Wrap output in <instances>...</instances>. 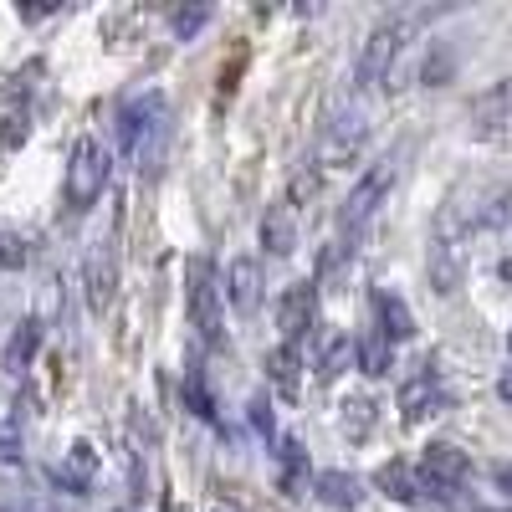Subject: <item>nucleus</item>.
<instances>
[{
	"label": "nucleus",
	"mask_w": 512,
	"mask_h": 512,
	"mask_svg": "<svg viewBox=\"0 0 512 512\" xmlns=\"http://www.w3.org/2000/svg\"><path fill=\"white\" fill-rule=\"evenodd\" d=\"M354 364H359L369 379L390 374V364H395V344H390V338H384L379 328H374V333H359V338H354Z\"/></svg>",
	"instance_id": "nucleus-16"
},
{
	"label": "nucleus",
	"mask_w": 512,
	"mask_h": 512,
	"mask_svg": "<svg viewBox=\"0 0 512 512\" xmlns=\"http://www.w3.org/2000/svg\"><path fill=\"white\" fill-rule=\"evenodd\" d=\"M277 466H282V472H277V482H282V492H297V487H303V482H308V451H303V446H297L292 436H282V451H277Z\"/></svg>",
	"instance_id": "nucleus-23"
},
{
	"label": "nucleus",
	"mask_w": 512,
	"mask_h": 512,
	"mask_svg": "<svg viewBox=\"0 0 512 512\" xmlns=\"http://www.w3.org/2000/svg\"><path fill=\"white\" fill-rule=\"evenodd\" d=\"M487 512H502V507H487Z\"/></svg>",
	"instance_id": "nucleus-33"
},
{
	"label": "nucleus",
	"mask_w": 512,
	"mask_h": 512,
	"mask_svg": "<svg viewBox=\"0 0 512 512\" xmlns=\"http://www.w3.org/2000/svg\"><path fill=\"white\" fill-rule=\"evenodd\" d=\"M364 139H369V118H364V108H349L344 118L328 123V134H323V144H318V164H323V169L349 164V159L364 149Z\"/></svg>",
	"instance_id": "nucleus-8"
},
{
	"label": "nucleus",
	"mask_w": 512,
	"mask_h": 512,
	"mask_svg": "<svg viewBox=\"0 0 512 512\" xmlns=\"http://www.w3.org/2000/svg\"><path fill=\"white\" fill-rule=\"evenodd\" d=\"M185 400H190V410H195L200 420H210V425L221 420V415H216V400H210V390H205L200 364H190V369H185Z\"/></svg>",
	"instance_id": "nucleus-24"
},
{
	"label": "nucleus",
	"mask_w": 512,
	"mask_h": 512,
	"mask_svg": "<svg viewBox=\"0 0 512 512\" xmlns=\"http://www.w3.org/2000/svg\"><path fill=\"white\" fill-rule=\"evenodd\" d=\"M108 190V149L82 134L67 154V169H62V195H67V210H88L98 195Z\"/></svg>",
	"instance_id": "nucleus-4"
},
{
	"label": "nucleus",
	"mask_w": 512,
	"mask_h": 512,
	"mask_svg": "<svg viewBox=\"0 0 512 512\" xmlns=\"http://www.w3.org/2000/svg\"><path fill=\"white\" fill-rule=\"evenodd\" d=\"M113 282H118L113 241H93V251H88V303H93V313H108V303H113Z\"/></svg>",
	"instance_id": "nucleus-14"
},
{
	"label": "nucleus",
	"mask_w": 512,
	"mask_h": 512,
	"mask_svg": "<svg viewBox=\"0 0 512 512\" xmlns=\"http://www.w3.org/2000/svg\"><path fill=\"white\" fill-rule=\"evenodd\" d=\"M318 318V287L313 282H292L282 292V303H277V328H282V344L292 349H303V338Z\"/></svg>",
	"instance_id": "nucleus-9"
},
{
	"label": "nucleus",
	"mask_w": 512,
	"mask_h": 512,
	"mask_svg": "<svg viewBox=\"0 0 512 512\" xmlns=\"http://www.w3.org/2000/svg\"><path fill=\"white\" fill-rule=\"evenodd\" d=\"M0 461H21V405H6V415H0Z\"/></svg>",
	"instance_id": "nucleus-25"
},
{
	"label": "nucleus",
	"mask_w": 512,
	"mask_h": 512,
	"mask_svg": "<svg viewBox=\"0 0 512 512\" xmlns=\"http://www.w3.org/2000/svg\"><path fill=\"white\" fill-rule=\"evenodd\" d=\"M0 512H36V507H21V502H16V507H0Z\"/></svg>",
	"instance_id": "nucleus-31"
},
{
	"label": "nucleus",
	"mask_w": 512,
	"mask_h": 512,
	"mask_svg": "<svg viewBox=\"0 0 512 512\" xmlns=\"http://www.w3.org/2000/svg\"><path fill=\"white\" fill-rule=\"evenodd\" d=\"M205 21H210V6H190V11H175V16H169V26H175V36H180V41H190Z\"/></svg>",
	"instance_id": "nucleus-26"
},
{
	"label": "nucleus",
	"mask_w": 512,
	"mask_h": 512,
	"mask_svg": "<svg viewBox=\"0 0 512 512\" xmlns=\"http://www.w3.org/2000/svg\"><path fill=\"white\" fill-rule=\"evenodd\" d=\"M405 36H410V16H405V11L384 16V21L369 31L364 52H359V88H364V93L379 88V82L390 77V67H395V57H400V47H405Z\"/></svg>",
	"instance_id": "nucleus-6"
},
{
	"label": "nucleus",
	"mask_w": 512,
	"mask_h": 512,
	"mask_svg": "<svg viewBox=\"0 0 512 512\" xmlns=\"http://www.w3.org/2000/svg\"><path fill=\"white\" fill-rule=\"evenodd\" d=\"M251 420H256V431H262L267 441L277 436V425H272V405H267L262 395H256V400H251Z\"/></svg>",
	"instance_id": "nucleus-27"
},
{
	"label": "nucleus",
	"mask_w": 512,
	"mask_h": 512,
	"mask_svg": "<svg viewBox=\"0 0 512 512\" xmlns=\"http://www.w3.org/2000/svg\"><path fill=\"white\" fill-rule=\"evenodd\" d=\"M36 344H41V323H36V318H26V323H21V328L11 333V344H6V354H0V369H6V374H21V369L31 364Z\"/></svg>",
	"instance_id": "nucleus-19"
},
{
	"label": "nucleus",
	"mask_w": 512,
	"mask_h": 512,
	"mask_svg": "<svg viewBox=\"0 0 512 512\" xmlns=\"http://www.w3.org/2000/svg\"><path fill=\"white\" fill-rule=\"evenodd\" d=\"M221 292L226 287L216 282V262H210V256H190V262H185V308H190V323H195L205 349H221L226 344Z\"/></svg>",
	"instance_id": "nucleus-3"
},
{
	"label": "nucleus",
	"mask_w": 512,
	"mask_h": 512,
	"mask_svg": "<svg viewBox=\"0 0 512 512\" xmlns=\"http://www.w3.org/2000/svg\"><path fill=\"white\" fill-rule=\"evenodd\" d=\"M313 492H318V502H328V507H359V477H349V472H323L318 482H313Z\"/></svg>",
	"instance_id": "nucleus-22"
},
{
	"label": "nucleus",
	"mask_w": 512,
	"mask_h": 512,
	"mask_svg": "<svg viewBox=\"0 0 512 512\" xmlns=\"http://www.w3.org/2000/svg\"><path fill=\"white\" fill-rule=\"evenodd\" d=\"M369 308H374V328L390 338V344H405V338H415V313L405 308V297L395 287H374L369 292Z\"/></svg>",
	"instance_id": "nucleus-11"
},
{
	"label": "nucleus",
	"mask_w": 512,
	"mask_h": 512,
	"mask_svg": "<svg viewBox=\"0 0 512 512\" xmlns=\"http://www.w3.org/2000/svg\"><path fill=\"white\" fill-rule=\"evenodd\" d=\"M492 482H497V492H507V497H512V461H502V466H497Z\"/></svg>",
	"instance_id": "nucleus-29"
},
{
	"label": "nucleus",
	"mask_w": 512,
	"mask_h": 512,
	"mask_svg": "<svg viewBox=\"0 0 512 512\" xmlns=\"http://www.w3.org/2000/svg\"><path fill=\"white\" fill-rule=\"evenodd\" d=\"M395 175H400V164H395V159H379V164H369L364 175L354 180L344 210H338V241H333V251H354V241H359V236L369 231V221L379 216V205L390 200Z\"/></svg>",
	"instance_id": "nucleus-2"
},
{
	"label": "nucleus",
	"mask_w": 512,
	"mask_h": 512,
	"mask_svg": "<svg viewBox=\"0 0 512 512\" xmlns=\"http://www.w3.org/2000/svg\"><path fill=\"white\" fill-rule=\"evenodd\" d=\"M466 477H472V461H466V451H456V446H446V441H436V446H425V456L415 461V482H420V497L425 502H451L461 487H466Z\"/></svg>",
	"instance_id": "nucleus-5"
},
{
	"label": "nucleus",
	"mask_w": 512,
	"mask_h": 512,
	"mask_svg": "<svg viewBox=\"0 0 512 512\" xmlns=\"http://www.w3.org/2000/svg\"><path fill=\"white\" fill-rule=\"evenodd\" d=\"M502 277H507V282H512V256H507V262H502Z\"/></svg>",
	"instance_id": "nucleus-30"
},
{
	"label": "nucleus",
	"mask_w": 512,
	"mask_h": 512,
	"mask_svg": "<svg viewBox=\"0 0 512 512\" xmlns=\"http://www.w3.org/2000/svg\"><path fill=\"white\" fill-rule=\"evenodd\" d=\"M497 400H507V405H512V359H507V369L497 374Z\"/></svg>",
	"instance_id": "nucleus-28"
},
{
	"label": "nucleus",
	"mask_w": 512,
	"mask_h": 512,
	"mask_svg": "<svg viewBox=\"0 0 512 512\" xmlns=\"http://www.w3.org/2000/svg\"><path fill=\"white\" fill-rule=\"evenodd\" d=\"M349 364H354V338H349V333H323V349H318V379H323V384H333Z\"/></svg>",
	"instance_id": "nucleus-18"
},
{
	"label": "nucleus",
	"mask_w": 512,
	"mask_h": 512,
	"mask_svg": "<svg viewBox=\"0 0 512 512\" xmlns=\"http://www.w3.org/2000/svg\"><path fill=\"white\" fill-rule=\"evenodd\" d=\"M52 477H57L62 487H72V497H82V492H88V482H93V446L77 441L72 456H67V466H57Z\"/></svg>",
	"instance_id": "nucleus-21"
},
{
	"label": "nucleus",
	"mask_w": 512,
	"mask_h": 512,
	"mask_svg": "<svg viewBox=\"0 0 512 512\" xmlns=\"http://www.w3.org/2000/svg\"><path fill=\"white\" fill-rule=\"evenodd\" d=\"M210 512H231V507H210Z\"/></svg>",
	"instance_id": "nucleus-32"
},
{
	"label": "nucleus",
	"mask_w": 512,
	"mask_h": 512,
	"mask_svg": "<svg viewBox=\"0 0 512 512\" xmlns=\"http://www.w3.org/2000/svg\"><path fill=\"white\" fill-rule=\"evenodd\" d=\"M472 134L477 139H512V77L492 82L472 103Z\"/></svg>",
	"instance_id": "nucleus-10"
},
{
	"label": "nucleus",
	"mask_w": 512,
	"mask_h": 512,
	"mask_svg": "<svg viewBox=\"0 0 512 512\" xmlns=\"http://www.w3.org/2000/svg\"><path fill=\"white\" fill-rule=\"evenodd\" d=\"M374 482L384 487V497H395V502H405V507H420V502H425V497H420V482H415V466H405V461L379 466Z\"/></svg>",
	"instance_id": "nucleus-17"
},
{
	"label": "nucleus",
	"mask_w": 512,
	"mask_h": 512,
	"mask_svg": "<svg viewBox=\"0 0 512 512\" xmlns=\"http://www.w3.org/2000/svg\"><path fill=\"white\" fill-rule=\"evenodd\" d=\"M164 144H169V103H164V93L149 88L139 98H128L118 108V149H123V159L134 169H154Z\"/></svg>",
	"instance_id": "nucleus-1"
},
{
	"label": "nucleus",
	"mask_w": 512,
	"mask_h": 512,
	"mask_svg": "<svg viewBox=\"0 0 512 512\" xmlns=\"http://www.w3.org/2000/svg\"><path fill=\"white\" fill-rule=\"evenodd\" d=\"M297 364H303V349H292V344H277L267 354V379L277 384L287 400H297Z\"/></svg>",
	"instance_id": "nucleus-20"
},
{
	"label": "nucleus",
	"mask_w": 512,
	"mask_h": 512,
	"mask_svg": "<svg viewBox=\"0 0 512 512\" xmlns=\"http://www.w3.org/2000/svg\"><path fill=\"white\" fill-rule=\"evenodd\" d=\"M226 297L241 318L256 313V303H262V262H256V256H236L226 267Z\"/></svg>",
	"instance_id": "nucleus-12"
},
{
	"label": "nucleus",
	"mask_w": 512,
	"mask_h": 512,
	"mask_svg": "<svg viewBox=\"0 0 512 512\" xmlns=\"http://www.w3.org/2000/svg\"><path fill=\"white\" fill-rule=\"evenodd\" d=\"M262 246H267V256H292L297 251V200L292 195H282L262 216Z\"/></svg>",
	"instance_id": "nucleus-13"
},
{
	"label": "nucleus",
	"mask_w": 512,
	"mask_h": 512,
	"mask_svg": "<svg viewBox=\"0 0 512 512\" xmlns=\"http://www.w3.org/2000/svg\"><path fill=\"white\" fill-rule=\"evenodd\" d=\"M446 405V384H441V369L436 359H425L410 369V379L400 384V420L405 425H420L425 415H436Z\"/></svg>",
	"instance_id": "nucleus-7"
},
{
	"label": "nucleus",
	"mask_w": 512,
	"mask_h": 512,
	"mask_svg": "<svg viewBox=\"0 0 512 512\" xmlns=\"http://www.w3.org/2000/svg\"><path fill=\"white\" fill-rule=\"evenodd\" d=\"M21 139H26V88L21 77H11L0 88V154H11Z\"/></svg>",
	"instance_id": "nucleus-15"
}]
</instances>
